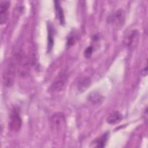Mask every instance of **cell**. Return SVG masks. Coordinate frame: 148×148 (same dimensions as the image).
Returning <instances> with one entry per match:
<instances>
[{"mask_svg":"<svg viewBox=\"0 0 148 148\" xmlns=\"http://www.w3.org/2000/svg\"><path fill=\"white\" fill-rule=\"evenodd\" d=\"M10 1H0V23L3 24L6 23L9 16V8L10 7Z\"/></svg>","mask_w":148,"mask_h":148,"instance_id":"obj_5","label":"cell"},{"mask_svg":"<svg viewBox=\"0 0 148 148\" xmlns=\"http://www.w3.org/2000/svg\"><path fill=\"white\" fill-rule=\"evenodd\" d=\"M15 65L13 62H9L3 71L2 81L6 87H11L14 81L15 77Z\"/></svg>","mask_w":148,"mask_h":148,"instance_id":"obj_1","label":"cell"},{"mask_svg":"<svg viewBox=\"0 0 148 148\" xmlns=\"http://www.w3.org/2000/svg\"><path fill=\"white\" fill-rule=\"evenodd\" d=\"M54 7H55V10L56 12V16L57 18L58 19L60 23L61 24H63L65 22V18H64V14L63 9L60 5V2L58 1H54Z\"/></svg>","mask_w":148,"mask_h":148,"instance_id":"obj_10","label":"cell"},{"mask_svg":"<svg viewBox=\"0 0 148 148\" xmlns=\"http://www.w3.org/2000/svg\"><path fill=\"white\" fill-rule=\"evenodd\" d=\"M91 83V80L90 78L88 77H84L81 79L78 82V83H77L76 88L79 92H82L84 91L90 86Z\"/></svg>","mask_w":148,"mask_h":148,"instance_id":"obj_9","label":"cell"},{"mask_svg":"<svg viewBox=\"0 0 148 148\" xmlns=\"http://www.w3.org/2000/svg\"><path fill=\"white\" fill-rule=\"evenodd\" d=\"M8 125L9 128L13 132H17L20 130L22 125V119L17 110L14 109L12 112Z\"/></svg>","mask_w":148,"mask_h":148,"instance_id":"obj_3","label":"cell"},{"mask_svg":"<svg viewBox=\"0 0 148 148\" xmlns=\"http://www.w3.org/2000/svg\"><path fill=\"white\" fill-rule=\"evenodd\" d=\"M92 51H93V47L92 46H89L88 47H87L84 52V57L86 58H90L91 56V54L92 53Z\"/></svg>","mask_w":148,"mask_h":148,"instance_id":"obj_15","label":"cell"},{"mask_svg":"<svg viewBox=\"0 0 148 148\" xmlns=\"http://www.w3.org/2000/svg\"><path fill=\"white\" fill-rule=\"evenodd\" d=\"M65 122V117L61 113H56L51 117L53 128L54 130H59Z\"/></svg>","mask_w":148,"mask_h":148,"instance_id":"obj_6","label":"cell"},{"mask_svg":"<svg viewBox=\"0 0 148 148\" xmlns=\"http://www.w3.org/2000/svg\"><path fill=\"white\" fill-rule=\"evenodd\" d=\"M65 78L66 77L64 75H61L56 80H55L54 82H53L51 87V90L53 91H61L65 84Z\"/></svg>","mask_w":148,"mask_h":148,"instance_id":"obj_8","label":"cell"},{"mask_svg":"<svg viewBox=\"0 0 148 148\" xmlns=\"http://www.w3.org/2000/svg\"><path fill=\"white\" fill-rule=\"evenodd\" d=\"M123 119V115L119 111H113L107 117L106 121L109 124H116Z\"/></svg>","mask_w":148,"mask_h":148,"instance_id":"obj_7","label":"cell"},{"mask_svg":"<svg viewBox=\"0 0 148 148\" xmlns=\"http://www.w3.org/2000/svg\"><path fill=\"white\" fill-rule=\"evenodd\" d=\"M109 136V132H106L102 134L100 137L98 138L95 141L94 143L95 146L98 147H103L105 146V145L108 140Z\"/></svg>","mask_w":148,"mask_h":148,"instance_id":"obj_12","label":"cell"},{"mask_svg":"<svg viewBox=\"0 0 148 148\" xmlns=\"http://www.w3.org/2000/svg\"><path fill=\"white\" fill-rule=\"evenodd\" d=\"M125 20V12L123 9H119L111 14L108 18V22L114 26L121 28Z\"/></svg>","mask_w":148,"mask_h":148,"instance_id":"obj_2","label":"cell"},{"mask_svg":"<svg viewBox=\"0 0 148 148\" xmlns=\"http://www.w3.org/2000/svg\"><path fill=\"white\" fill-rule=\"evenodd\" d=\"M103 97L98 92H92L88 96V101L92 104H99L103 101Z\"/></svg>","mask_w":148,"mask_h":148,"instance_id":"obj_11","label":"cell"},{"mask_svg":"<svg viewBox=\"0 0 148 148\" xmlns=\"http://www.w3.org/2000/svg\"><path fill=\"white\" fill-rule=\"evenodd\" d=\"M77 34L75 31L71 32L69 34V36H68V38H67V45L68 46H71L74 45L76 41L77 40Z\"/></svg>","mask_w":148,"mask_h":148,"instance_id":"obj_14","label":"cell"},{"mask_svg":"<svg viewBox=\"0 0 148 148\" xmlns=\"http://www.w3.org/2000/svg\"><path fill=\"white\" fill-rule=\"evenodd\" d=\"M138 39L139 32L136 29H132L129 31L125 36L124 43L127 47L133 49L136 46Z\"/></svg>","mask_w":148,"mask_h":148,"instance_id":"obj_4","label":"cell"},{"mask_svg":"<svg viewBox=\"0 0 148 148\" xmlns=\"http://www.w3.org/2000/svg\"><path fill=\"white\" fill-rule=\"evenodd\" d=\"M54 43V29L51 25L48 24V44L47 50L50 51L53 46Z\"/></svg>","mask_w":148,"mask_h":148,"instance_id":"obj_13","label":"cell"}]
</instances>
